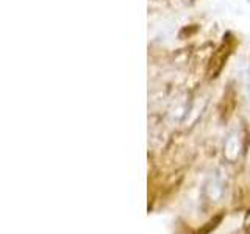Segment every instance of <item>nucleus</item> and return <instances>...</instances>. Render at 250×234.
<instances>
[{"label":"nucleus","mask_w":250,"mask_h":234,"mask_svg":"<svg viewBox=\"0 0 250 234\" xmlns=\"http://www.w3.org/2000/svg\"><path fill=\"white\" fill-rule=\"evenodd\" d=\"M242 150V139L239 136L238 131H231L225 139V145H224V155L225 159L234 162L238 159V156Z\"/></svg>","instance_id":"1"},{"label":"nucleus","mask_w":250,"mask_h":234,"mask_svg":"<svg viewBox=\"0 0 250 234\" xmlns=\"http://www.w3.org/2000/svg\"><path fill=\"white\" fill-rule=\"evenodd\" d=\"M203 194L209 201H219L224 195V181L219 175H211L205 183Z\"/></svg>","instance_id":"2"},{"label":"nucleus","mask_w":250,"mask_h":234,"mask_svg":"<svg viewBox=\"0 0 250 234\" xmlns=\"http://www.w3.org/2000/svg\"><path fill=\"white\" fill-rule=\"evenodd\" d=\"M244 233L246 234H250V209L247 211V214H246V217H244Z\"/></svg>","instance_id":"3"}]
</instances>
